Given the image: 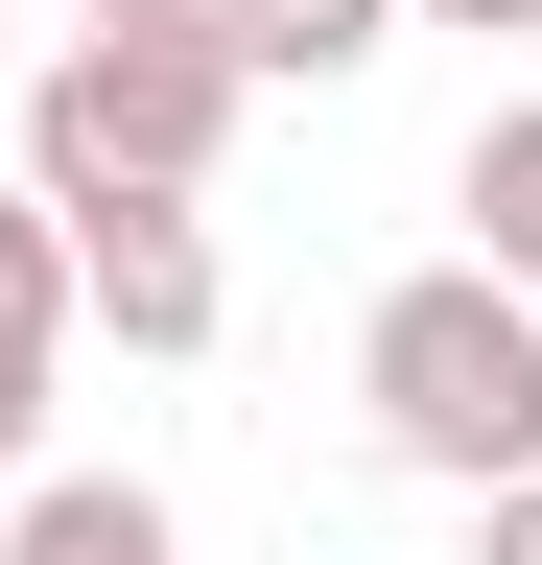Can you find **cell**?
I'll use <instances>...</instances> for the list:
<instances>
[{
  "instance_id": "cell-1",
  "label": "cell",
  "mask_w": 542,
  "mask_h": 565,
  "mask_svg": "<svg viewBox=\"0 0 542 565\" xmlns=\"http://www.w3.org/2000/svg\"><path fill=\"white\" fill-rule=\"evenodd\" d=\"M213 141H236L213 0H166V24H72V47L24 71V189H47V212H189Z\"/></svg>"
},
{
  "instance_id": "cell-2",
  "label": "cell",
  "mask_w": 542,
  "mask_h": 565,
  "mask_svg": "<svg viewBox=\"0 0 542 565\" xmlns=\"http://www.w3.org/2000/svg\"><path fill=\"white\" fill-rule=\"evenodd\" d=\"M354 401H378L401 471H448V494H542V307H519V282H471V259L378 282Z\"/></svg>"
},
{
  "instance_id": "cell-3",
  "label": "cell",
  "mask_w": 542,
  "mask_h": 565,
  "mask_svg": "<svg viewBox=\"0 0 542 565\" xmlns=\"http://www.w3.org/2000/svg\"><path fill=\"white\" fill-rule=\"evenodd\" d=\"M72 307H118V353H213V212H72Z\"/></svg>"
},
{
  "instance_id": "cell-4",
  "label": "cell",
  "mask_w": 542,
  "mask_h": 565,
  "mask_svg": "<svg viewBox=\"0 0 542 565\" xmlns=\"http://www.w3.org/2000/svg\"><path fill=\"white\" fill-rule=\"evenodd\" d=\"M0 565H189L142 471H24V519H0Z\"/></svg>"
},
{
  "instance_id": "cell-5",
  "label": "cell",
  "mask_w": 542,
  "mask_h": 565,
  "mask_svg": "<svg viewBox=\"0 0 542 565\" xmlns=\"http://www.w3.org/2000/svg\"><path fill=\"white\" fill-rule=\"evenodd\" d=\"M471 282H519V307H542V95L471 118Z\"/></svg>"
},
{
  "instance_id": "cell-6",
  "label": "cell",
  "mask_w": 542,
  "mask_h": 565,
  "mask_svg": "<svg viewBox=\"0 0 542 565\" xmlns=\"http://www.w3.org/2000/svg\"><path fill=\"white\" fill-rule=\"evenodd\" d=\"M213 47H236V95H259V71H378L401 0H213Z\"/></svg>"
},
{
  "instance_id": "cell-7",
  "label": "cell",
  "mask_w": 542,
  "mask_h": 565,
  "mask_svg": "<svg viewBox=\"0 0 542 565\" xmlns=\"http://www.w3.org/2000/svg\"><path fill=\"white\" fill-rule=\"evenodd\" d=\"M47 330H72V212L0 189V353H47Z\"/></svg>"
},
{
  "instance_id": "cell-8",
  "label": "cell",
  "mask_w": 542,
  "mask_h": 565,
  "mask_svg": "<svg viewBox=\"0 0 542 565\" xmlns=\"http://www.w3.org/2000/svg\"><path fill=\"white\" fill-rule=\"evenodd\" d=\"M47 471V353H0V494Z\"/></svg>"
},
{
  "instance_id": "cell-9",
  "label": "cell",
  "mask_w": 542,
  "mask_h": 565,
  "mask_svg": "<svg viewBox=\"0 0 542 565\" xmlns=\"http://www.w3.org/2000/svg\"><path fill=\"white\" fill-rule=\"evenodd\" d=\"M471 565H542V494H471Z\"/></svg>"
},
{
  "instance_id": "cell-10",
  "label": "cell",
  "mask_w": 542,
  "mask_h": 565,
  "mask_svg": "<svg viewBox=\"0 0 542 565\" xmlns=\"http://www.w3.org/2000/svg\"><path fill=\"white\" fill-rule=\"evenodd\" d=\"M401 24H542V0H401Z\"/></svg>"
},
{
  "instance_id": "cell-11",
  "label": "cell",
  "mask_w": 542,
  "mask_h": 565,
  "mask_svg": "<svg viewBox=\"0 0 542 565\" xmlns=\"http://www.w3.org/2000/svg\"><path fill=\"white\" fill-rule=\"evenodd\" d=\"M47 24H166V0H47Z\"/></svg>"
}]
</instances>
